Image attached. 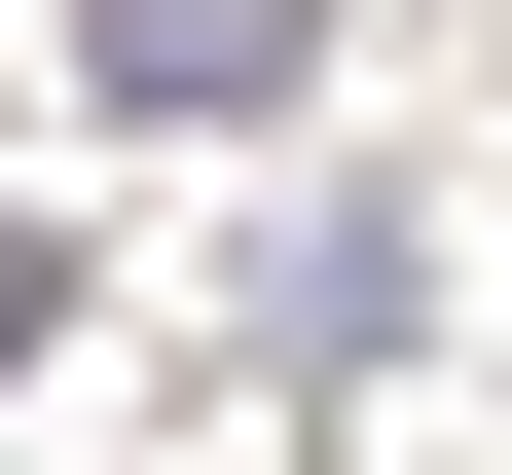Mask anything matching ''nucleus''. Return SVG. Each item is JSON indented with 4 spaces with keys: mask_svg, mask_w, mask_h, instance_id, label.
Here are the masks:
<instances>
[{
    "mask_svg": "<svg viewBox=\"0 0 512 475\" xmlns=\"http://www.w3.org/2000/svg\"><path fill=\"white\" fill-rule=\"evenodd\" d=\"M74 74H110V110H183V147H256V110L330 74V0H74Z\"/></svg>",
    "mask_w": 512,
    "mask_h": 475,
    "instance_id": "1",
    "label": "nucleus"
}]
</instances>
